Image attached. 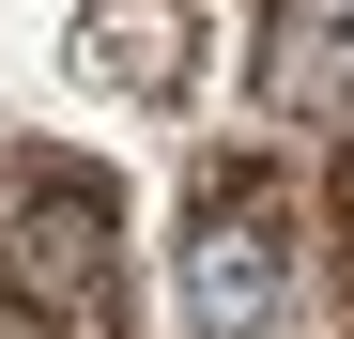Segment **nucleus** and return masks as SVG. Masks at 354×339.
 <instances>
[{
  "label": "nucleus",
  "mask_w": 354,
  "mask_h": 339,
  "mask_svg": "<svg viewBox=\"0 0 354 339\" xmlns=\"http://www.w3.org/2000/svg\"><path fill=\"white\" fill-rule=\"evenodd\" d=\"M0 201H16V293H46V309H77L93 277L124 262V185H108L93 154H62V139L0 154Z\"/></svg>",
  "instance_id": "nucleus-1"
}]
</instances>
